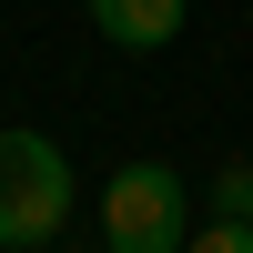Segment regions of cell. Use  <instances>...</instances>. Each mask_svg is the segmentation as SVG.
Instances as JSON below:
<instances>
[{"instance_id": "obj_1", "label": "cell", "mask_w": 253, "mask_h": 253, "mask_svg": "<svg viewBox=\"0 0 253 253\" xmlns=\"http://www.w3.org/2000/svg\"><path fill=\"white\" fill-rule=\"evenodd\" d=\"M71 223V162L51 132H0V253H41Z\"/></svg>"}, {"instance_id": "obj_2", "label": "cell", "mask_w": 253, "mask_h": 253, "mask_svg": "<svg viewBox=\"0 0 253 253\" xmlns=\"http://www.w3.org/2000/svg\"><path fill=\"white\" fill-rule=\"evenodd\" d=\"M193 243V193L172 162H122L101 182V253H182Z\"/></svg>"}, {"instance_id": "obj_3", "label": "cell", "mask_w": 253, "mask_h": 253, "mask_svg": "<svg viewBox=\"0 0 253 253\" xmlns=\"http://www.w3.org/2000/svg\"><path fill=\"white\" fill-rule=\"evenodd\" d=\"M182 20H193V0H91V31L112 51H172Z\"/></svg>"}, {"instance_id": "obj_4", "label": "cell", "mask_w": 253, "mask_h": 253, "mask_svg": "<svg viewBox=\"0 0 253 253\" xmlns=\"http://www.w3.org/2000/svg\"><path fill=\"white\" fill-rule=\"evenodd\" d=\"M213 223H253V162H223L213 172Z\"/></svg>"}, {"instance_id": "obj_5", "label": "cell", "mask_w": 253, "mask_h": 253, "mask_svg": "<svg viewBox=\"0 0 253 253\" xmlns=\"http://www.w3.org/2000/svg\"><path fill=\"white\" fill-rule=\"evenodd\" d=\"M182 253H253V223H193Z\"/></svg>"}]
</instances>
